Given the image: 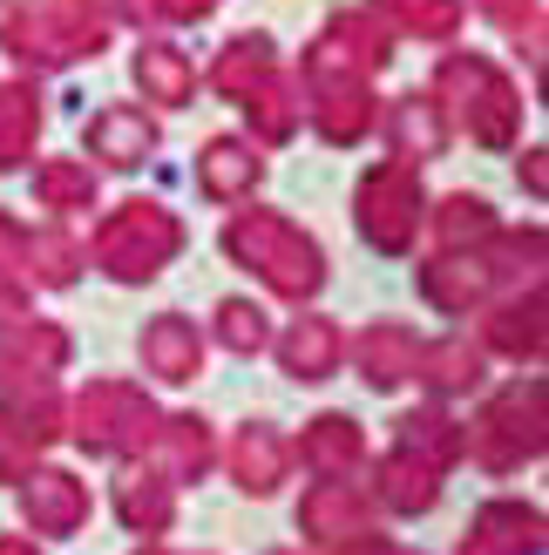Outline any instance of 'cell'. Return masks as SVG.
<instances>
[{
	"label": "cell",
	"mask_w": 549,
	"mask_h": 555,
	"mask_svg": "<svg viewBox=\"0 0 549 555\" xmlns=\"http://www.w3.org/2000/svg\"><path fill=\"white\" fill-rule=\"evenodd\" d=\"M217 0H170V14H210Z\"/></svg>",
	"instance_id": "5"
},
{
	"label": "cell",
	"mask_w": 549,
	"mask_h": 555,
	"mask_svg": "<svg viewBox=\"0 0 549 555\" xmlns=\"http://www.w3.org/2000/svg\"><path fill=\"white\" fill-rule=\"evenodd\" d=\"M95 143L108 150V163H136V156L150 150V122L129 116V108H108V116L95 122Z\"/></svg>",
	"instance_id": "1"
},
{
	"label": "cell",
	"mask_w": 549,
	"mask_h": 555,
	"mask_svg": "<svg viewBox=\"0 0 549 555\" xmlns=\"http://www.w3.org/2000/svg\"><path fill=\"white\" fill-rule=\"evenodd\" d=\"M27 129H35V102H27L21 89H8V95H0V163H14Z\"/></svg>",
	"instance_id": "3"
},
{
	"label": "cell",
	"mask_w": 549,
	"mask_h": 555,
	"mask_svg": "<svg viewBox=\"0 0 549 555\" xmlns=\"http://www.w3.org/2000/svg\"><path fill=\"white\" fill-rule=\"evenodd\" d=\"M400 21H414L421 35H448L455 27V0H394Z\"/></svg>",
	"instance_id": "4"
},
{
	"label": "cell",
	"mask_w": 549,
	"mask_h": 555,
	"mask_svg": "<svg viewBox=\"0 0 549 555\" xmlns=\"http://www.w3.org/2000/svg\"><path fill=\"white\" fill-rule=\"evenodd\" d=\"M136 75H143V89H156L163 102H183V89H190V68H183L177 48H143L136 54Z\"/></svg>",
	"instance_id": "2"
}]
</instances>
